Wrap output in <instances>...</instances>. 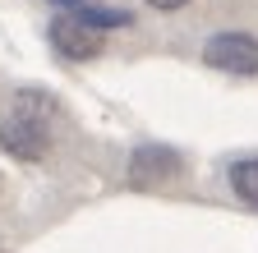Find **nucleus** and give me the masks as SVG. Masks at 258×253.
Here are the masks:
<instances>
[{"instance_id":"obj_4","label":"nucleus","mask_w":258,"mask_h":253,"mask_svg":"<svg viewBox=\"0 0 258 253\" xmlns=\"http://www.w3.org/2000/svg\"><path fill=\"white\" fill-rule=\"evenodd\" d=\"M180 171V156L166 152V147H139L134 161H129V180L134 184H161Z\"/></svg>"},{"instance_id":"obj_3","label":"nucleus","mask_w":258,"mask_h":253,"mask_svg":"<svg viewBox=\"0 0 258 253\" xmlns=\"http://www.w3.org/2000/svg\"><path fill=\"white\" fill-rule=\"evenodd\" d=\"M51 42H55L60 55H70V60H92L97 51H102V33L88 28L83 19H74V14H64V19L51 23Z\"/></svg>"},{"instance_id":"obj_1","label":"nucleus","mask_w":258,"mask_h":253,"mask_svg":"<svg viewBox=\"0 0 258 253\" xmlns=\"http://www.w3.org/2000/svg\"><path fill=\"white\" fill-rule=\"evenodd\" d=\"M0 147H5L10 156H19V161H42V156L51 152V129H46V120L14 111L5 124H0Z\"/></svg>"},{"instance_id":"obj_2","label":"nucleus","mask_w":258,"mask_h":253,"mask_svg":"<svg viewBox=\"0 0 258 253\" xmlns=\"http://www.w3.org/2000/svg\"><path fill=\"white\" fill-rule=\"evenodd\" d=\"M203 60L221 74H258V42L249 33H217L203 46Z\"/></svg>"},{"instance_id":"obj_6","label":"nucleus","mask_w":258,"mask_h":253,"mask_svg":"<svg viewBox=\"0 0 258 253\" xmlns=\"http://www.w3.org/2000/svg\"><path fill=\"white\" fill-rule=\"evenodd\" d=\"M152 10H180V5H189V0H148Z\"/></svg>"},{"instance_id":"obj_7","label":"nucleus","mask_w":258,"mask_h":253,"mask_svg":"<svg viewBox=\"0 0 258 253\" xmlns=\"http://www.w3.org/2000/svg\"><path fill=\"white\" fill-rule=\"evenodd\" d=\"M60 5H70V10H79V5H83V0H60Z\"/></svg>"},{"instance_id":"obj_5","label":"nucleus","mask_w":258,"mask_h":253,"mask_svg":"<svg viewBox=\"0 0 258 253\" xmlns=\"http://www.w3.org/2000/svg\"><path fill=\"white\" fill-rule=\"evenodd\" d=\"M231 189H235V198L258 207V156H244V161L231 166Z\"/></svg>"}]
</instances>
